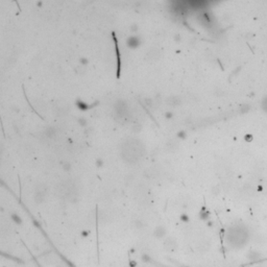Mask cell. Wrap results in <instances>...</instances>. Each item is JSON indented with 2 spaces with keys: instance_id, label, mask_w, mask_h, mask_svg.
I'll use <instances>...</instances> for the list:
<instances>
[{
  "instance_id": "obj_16",
  "label": "cell",
  "mask_w": 267,
  "mask_h": 267,
  "mask_svg": "<svg viewBox=\"0 0 267 267\" xmlns=\"http://www.w3.org/2000/svg\"><path fill=\"white\" fill-rule=\"evenodd\" d=\"M78 123H79V125H81V126H86L87 125V120H86V119H84V118H79L78 119Z\"/></svg>"
},
{
  "instance_id": "obj_1",
  "label": "cell",
  "mask_w": 267,
  "mask_h": 267,
  "mask_svg": "<svg viewBox=\"0 0 267 267\" xmlns=\"http://www.w3.org/2000/svg\"><path fill=\"white\" fill-rule=\"evenodd\" d=\"M248 238H249V234H248L247 229L241 224L231 226L226 235V243L233 248H240L244 246L247 243Z\"/></svg>"
},
{
  "instance_id": "obj_2",
  "label": "cell",
  "mask_w": 267,
  "mask_h": 267,
  "mask_svg": "<svg viewBox=\"0 0 267 267\" xmlns=\"http://www.w3.org/2000/svg\"><path fill=\"white\" fill-rule=\"evenodd\" d=\"M137 142L135 143V146L133 148V143L130 142V143H126V146L124 145V147L121 150V154H122V158L123 160L125 161L126 163H130V164H134L136 162L140 160V158L142 157L143 154L144 149L142 147H139Z\"/></svg>"
},
{
  "instance_id": "obj_18",
  "label": "cell",
  "mask_w": 267,
  "mask_h": 267,
  "mask_svg": "<svg viewBox=\"0 0 267 267\" xmlns=\"http://www.w3.org/2000/svg\"><path fill=\"white\" fill-rule=\"evenodd\" d=\"M181 219L183 220V221H189V217L187 216V215H182Z\"/></svg>"
},
{
  "instance_id": "obj_9",
  "label": "cell",
  "mask_w": 267,
  "mask_h": 267,
  "mask_svg": "<svg viewBox=\"0 0 267 267\" xmlns=\"http://www.w3.org/2000/svg\"><path fill=\"white\" fill-rule=\"evenodd\" d=\"M11 218L17 224H22V219H21V217L18 214H16V213H13V214L11 215Z\"/></svg>"
},
{
  "instance_id": "obj_11",
  "label": "cell",
  "mask_w": 267,
  "mask_h": 267,
  "mask_svg": "<svg viewBox=\"0 0 267 267\" xmlns=\"http://www.w3.org/2000/svg\"><path fill=\"white\" fill-rule=\"evenodd\" d=\"M261 107H262V110H263L264 112H266V113H267V96H265V97L262 99Z\"/></svg>"
},
{
  "instance_id": "obj_19",
  "label": "cell",
  "mask_w": 267,
  "mask_h": 267,
  "mask_svg": "<svg viewBox=\"0 0 267 267\" xmlns=\"http://www.w3.org/2000/svg\"><path fill=\"white\" fill-rule=\"evenodd\" d=\"M130 29H132V31L136 32L138 30V26H137V25H133V26L130 27Z\"/></svg>"
},
{
  "instance_id": "obj_5",
  "label": "cell",
  "mask_w": 267,
  "mask_h": 267,
  "mask_svg": "<svg viewBox=\"0 0 267 267\" xmlns=\"http://www.w3.org/2000/svg\"><path fill=\"white\" fill-rule=\"evenodd\" d=\"M46 195H47V192H46L45 189L40 188L37 189L34 193V199L37 203H42L46 198Z\"/></svg>"
},
{
  "instance_id": "obj_13",
  "label": "cell",
  "mask_w": 267,
  "mask_h": 267,
  "mask_svg": "<svg viewBox=\"0 0 267 267\" xmlns=\"http://www.w3.org/2000/svg\"><path fill=\"white\" fill-rule=\"evenodd\" d=\"M79 62H81V66H87V65L89 64V60L87 58H81V60H79Z\"/></svg>"
},
{
  "instance_id": "obj_15",
  "label": "cell",
  "mask_w": 267,
  "mask_h": 267,
  "mask_svg": "<svg viewBox=\"0 0 267 267\" xmlns=\"http://www.w3.org/2000/svg\"><path fill=\"white\" fill-rule=\"evenodd\" d=\"M96 166H97L98 168L104 166V161H102V159H97V160H96Z\"/></svg>"
},
{
  "instance_id": "obj_17",
  "label": "cell",
  "mask_w": 267,
  "mask_h": 267,
  "mask_svg": "<svg viewBox=\"0 0 267 267\" xmlns=\"http://www.w3.org/2000/svg\"><path fill=\"white\" fill-rule=\"evenodd\" d=\"M165 117H166V118H167V119H171L172 117H173V113H172V112H170V111L166 112Z\"/></svg>"
},
{
  "instance_id": "obj_12",
  "label": "cell",
  "mask_w": 267,
  "mask_h": 267,
  "mask_svg": "<svg viewBox=\"0 0 267 267\" xmlns=\"http://www.w3.org/2000/svg\"><path fill=\"white\" fill-rule=\"evenodd\" d=\"M176 137L179 138V139L184 140V139H186L187 134H186V132H185V130H180V132L176 134Z\"/></svg>"
},
{
  "instance_id": "obj_4",
  "label": "cell",
  "mask_w": 267,
  "mask_h": 267,
  "mask_svg": "<svg viewBox=\"0 0 267 267\" xmlns=\"http://www.w3.org/2000/svg\"><path fill=\"white\" fill-rule=\"evenodd\" d=\"M126 45H127L128 48L136 49L141 45V39L136 35H133V36L128 37L127 40H126Z\"/></svg>"
},
{
  "instance_id": "obj_3",
  "label": "cell",
  "mask_w": 267,
  "mask_h": 267,
  "mask_svg": "<svg viewBox=\"0 0 267 267\" xmlns=\"http://www.w3.org/2000/svg\"><path fill=\"white\" fill-rule=\"evenodd\" d=\"M57 194L60 198L67 200H74L77 196V188L75 183L71 182L70 180L60 183L57 187Z\"/></svg>"
},
{
  "instance_id": "obj_8",
  "label": "cell",
  "mask_w": 267,
  "mask_h": 267,
  "mask_svg": "<svg viewBox=\"0 0 267 267\" xmlns=\"http://www.w3.org/2000/svg\"><path fill=\"white\" fill-rule=\"evenodd\" d=\"M76 105L79 110H81V111H86V110H88L89 107H90V105L87 104L86 102H84L83 100H79V99L76 101Z\"/></svg>"
},
{
  "instance_id": "obj_7",
  "label": "cell",
  "mask_w": 267,
  "mask_h": 267,
  "mask_svg": "<svg viewBox=\"0 0 267 267\" xmlns=\"http://www.w3.org/2000/svg\"><path fill=\"white\" fill-rule=\"evenodd\" d=\"M166 234H167V229H166L165 226H158L153 231V236L157 238H159V239L165 237Z\"/></svg>"
},
{
  "instance_id": "obj_21",
  "label": "cell",
  "mask_w": 267,
  "mask_h": 267,
  "mask_svg": "<svg viewBox=\"0 0 267 267\" xmlns=\"http://www.w3.org/2000/svg\"><path fill=\"white\" fill-rule=\"evenodd\" d=\"M174 40H176V41H180V40H181V36H180V35H176V36L174 37Z\"/></svg>"
},
{
  "instance_id": "obj_6",
  "label": "cell",
  "mask_w": 267,
  "mask_h": 267,
  "mask_svg": "<svg viewBox=\"0 0 267 267\" xmlns=\"http://www.w3.org/2000/svg\"><path fill=\"white\" fill-rule=\"evenodd\" d=\"M176 240L172 237H168L167 239H165V242H164V247H165L166 250L168 252H173L176 248Z\"/></svg>"
},
{
  "instance_id": "obj_14",
  "label": "cell",
  "mask_w": 267,
  "mask_h": 267,
  "mask_svg": "<svg viewBox=\"0 0 267 267\" xmlns=\"http://www.w3.org/2000/svg\"><path fill=\"white\" fill-rule=\"evenodd\" d=\"M63 169L64 170H66V171H69L70 170V168H71V165H70V163H68V162H65V163H63Z\"/></svg>"
},
{
  "instance_id": "obj_20",
  "label": "cell",
  "mask_w": 267,
  "mask_h": 267,
  "mask_svg": "<svg viewBox=\"0 0 267 267\" xmlns=\"http://www.w3.org/2000/svg\"><path fill=\"white\" fill-rule=\"evenodd\" d=\"M42 5H43V2L40 0V1H38V3H37V6H38V8H41Z\"/></svg>"
},
{
  "instance_id": "obj_10",
  "label": "cell",
  "mask_w": 267,
  "mask_h": 267,
  "mask_svg": "<svg viewBox=\"0 0 267 267\" xmlns=\"http://www.w3.org/2000/svg\"><path fill=\"white\" fill-rule=\"evenodd\" d=\"M45 135L47 136L48 138H52L53 136L55 135V130L53 127H48L47 130H45Z\"/></svg>"
}]
</instances>
